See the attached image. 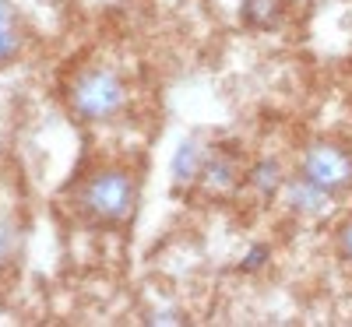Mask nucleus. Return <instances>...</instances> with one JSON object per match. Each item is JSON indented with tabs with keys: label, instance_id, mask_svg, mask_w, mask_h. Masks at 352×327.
Here are the masks:
<instances>
[{
	"label": "nucleus",
	"instance_id": "9d476101",
	"mask_svg": "<svg viewBox=\"0 0 352 327\" xmlns=\"http://www.w3.org/2000/svg\"><path fill=\"white\" fill-rule=\"evenodd\" d=\"M18 46H21V39L14 36V28H8V21H0V64L11 60L18 53Z\"/></svg>",
	"mask_w": 352,
	"mask_h": 327
},
{
	"label": "nucleus",
	"instance_id": "7ed1b4c3",
	"mask_svg": "<svg viewBox=\"0 0 352 327\" xmlns=\"http://www.w3.org/2000/svg\"><path fill=\"white\" fill-rule=\"evenodd\" d=\"M303 176L310 183L324 187L328 194H342L352 187V152L328 141L310 144L303 155Z\"/></svg>",
	"mask_w": 352,
	"mask_h": 327
},
{
	"label": "nucleus",
	"instance_id": "20e7f679",
	"mask_svg": "<svg viewBox=\"0 0 352 327\" xmlns=\"http://www.w3.org/2000/svg\"><path fill=\"white\" fill-rule=\"evenodd\" d=\"M197 183H201L204 190H208V194H215V197L232 194V190H236V183H240L236 159L226 155V152H219V148H212V152H204L201 169H197Z\"/></svg>",
	"mask_w": 352,
	"mask_h": 327
},
{
	"label": "nucleus",
	"instance_id": "1a4fd4ad",
	"mask_svg": "<svg viewBox=\"0 0 352 327\" xmlns=\"http://www.w3.org/2000/svg\"><path fill=\"white\" fill-rule=\"evenodd\" d=\"M14 250H18V229H14V222L0 218V267L14 257Z\"/></svg>",
	"mask_w": 352,
	"mask_h": 327
},
{
	"label": "nucleus",
	"instance_id": "0eeeda50",
	"mask_svg": "<svg viewBox=\"0 0 352 327\" xmlns=\"http://www.w3.org/2000/svg\"><path fill=\"white\" fill-rule=\"evenodd\" d=\"M250 187L261 194V197H272L275 190H282V183H285V176H282V166L275 162V159H264L261 166H254L250 169Z\"/></svg>",
	"mask_w": 352,
	"mask_h": 327
},
{
	"label": "nucleus",
	"instance_id": "f8f14e48",
	"mask_svg": "<svg viewBox=\"0 0 352 327\" xmlns=\"http://www.w3.org/2000/svg\"><path fill=\"white\" fill-rule=\"evenodd\" d=\"M264 260H268V250H264V247H254V250L247 253V260H243V267H247V271H257V267H261Z\"/></svg>",
	"mask_w": 352,
	"mask_h": 327
},
{
	"label": "nucleus",
	"instance_id": "423d86ee",
	"mask_svg": "<svg viewBox=\"0 0 352 327\" xmlns=\"http://www.w3.org/2000/svg\"><path fill=\"white\" fill-rule=\"evenodd\" d=\"M201 159H204V148L197 141H184L180 144V152H176V159H173V187L176 190H187L197 180Z\"/></svg>",
	"mask_w": 352,
	"mask_h": 327
},
{
	"label": "nucleus",
	"instance_id": "f03ea898",
	"mask_svg": "<svg viewBox=\"0 0 352 327\" xmlns=\"http://www.w3.org/2000/svg\"><path fill=\"white\" fill-rule=\"evenodd\" d=\"M127 92L116 74L109 71H85L74 78L71 92H67V102L74 109V116H81V120H109V116L124 106Z\"/></svg>",
	"mask_w": 352,
	"mask_h": 327
},
{
	"label": "nucleus",
	"instance_id": "f257e3e1",
	"mask_svg": "<svg viewBox=\"0 0 352 327\" xmlns=\"http://www.w3.org/2000/svg\"><path fill=\"white\" fill-rule=\"evenodd\" d=\"M81 207L96 222H106V225L127 222L134 215V207H138V183L124 169H102L85 183Z\"/></svg>",
	"mask_w": 352,
	"mask_h": 327
},
{
	"label": "nucleus",
	"instance_id": "9b49d317",
	"mask_svg": "<svg viewBox=\"0 0 352 327\" xmlns=\"http://www.w3.org/2000/svg\"><path fill=\"white\" fill-rule=\"evenodd\" d=\"M338 253H342L345 260H352V222H345V225L338 229Z\"/></svg>",
	"mask_w": 352,
	"mask_h": 327
},
{
	"label": "nucleus",
	"instance_id": "39448f33",
	"mask_svg": "<svg viewBox=\"0 0 352 327\" xmlns=\"http://www.w3.org/2000/svg\"><path fill=\"white\" fill-rule=\"evenodd\" d=\"M285 194H289V204L296 207V212H303V215H328L331 212V194L324 190V187H317V183H310L307 176H300V180H292L289 187H285Z\"/></svg>",
	"mask_w": 352,
	"mask_h": 327
},
{
	"label": "nucleus",
	"instance_id": "ddd939ff",
	"mask_svg": "<svg viewBox=\"0 0 352 327\" xmlns=\"http://www.w3.org/2000/svg\"><path fill=\"white\" fill-rule=\"evenodd\" d=\"M11 18V8H8V0H0V21H8Z\"/></svg>",
	"mask_w": 352,
	"mask_h": 327
},
{
	"label": "nucleus",
	"instance_id": "6e6552de",
	"mask_svg": "<svg viewBox=\"0 0 352 327\" xmlns=\"http://www.w3.org/2000/svg\"><path fill=\"white\" fill-rule=\"evenodd\" d=\"M282 0H243V18L254 28H275L282 21Z\"/></svg>",
	"mask_w": 352,
	"mask_h": 327
}]
</instances>
